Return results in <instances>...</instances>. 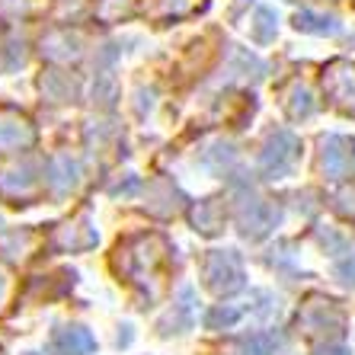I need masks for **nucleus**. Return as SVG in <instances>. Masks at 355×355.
Wrapping results in <instances>:
<instances>
[{
	"instance_id": "39448f33",
	"label": "nucleus",
	"mask_w": 355,
	"mask_h": 355,
	"mask_svg": "<svg viewBox=\"0 0 355 355\" xmlns=\"http://www.w3.org/2000/svg\"><path fill=\"white\" fill-rule=\"evenodd\" d=\"M279 221V211H275L266 198H243L237 208V224H240V234L250 240H259L275 227Z\"/></svg>"
},
{
	"instance_id": "1a4fd4ad",
	"label": "nucleus",
	"mask_w": 355,
	"mask_h": 355,
	"mask_svg": "<svg viewBox=\"0 0 355 355\" xmlns=\"http://www.w3.org/2000/svg\"><path fill=\"white\" fill-rule=\"evenodd\" d=\"M35 141L33 125L13 109H0V150H23Z\"/></svg>"
},
{
	"instance_id": "7ed1b4c3",
	"label": "nucleus",
	"mask_w": 355,
	"mask_h": 355,
	"mask_svg": "<svg viewBox=\"0 0 355 355\" xmlns=\"http://www.w3.org/2000/svg\"><path fill=\"white\" fill-rule=\"evenodd\" d=\"M202 275L211 295L227 297L243 288V263L234 250H211L202 259Z\"/></svg>"
},
{
	"instance_id": "cd10ccee",
	"label": "nucleus",
	"mask_w": 355,
	"mask_h": 355,
	"mask_svg": "<svg viewBox=\"0 0 355 355\" xmlns=\"http://www.w3.org/2000/svg\"><path fill=\"white\" fill-rule=\"evenodd\" d=\"M0 355H3V352H0Z\"/></svg>"
},
{
	"instance_id": "bb28decb",
	"label": "nucleus",
	"mask_w": 355,
	"mask_h": 355,
	"mask_svg": "<svg viewBox=\"0 0 355 355\" xmlns=\"http://www.w3.org/2000/svg\"><path fill=\"white\" fill-rule=\"evenodd\" d=\"M26 355H39V352H26Z\"/></svg>"
},
{
	"instance_id": "ddd939ff",
	"label": "nucleus",
	"mask_w": 355,
	"mask_h": 355,
	"mask_svg": "<svg viewBox=\"0 0 355 355\" xmlns=\"http://www.w3.org/2000/svg\"><path fill=\"white\" fill-rule=\"evenodd\" d=\"M77 180H80V166L67 157V154H61V157L51 160V166H49V186L58 192V196H64V192L74 189Z\"/></svg>"
},
{
	"instance_id": "9d476101",
	"label": "nucleus",
	"mask_w": 355,
	"mask_h": 355,
	"mask_svg": "<svg viewBox=\"0 0 355 355\" xmlns=\"http://www.w3.org/2000/svg\"><path fill=\"white\" fill-rule=\"evenodd\" d=\"M96 227H90V224L83 221H67L61 224L58 231H55V237H51V243H55V250H61V253H80V250H90L96 247Z\"/></svg>"
},
{
	"instance_id": "f257e3e1",
	"label": "nucleus",
	"mask_w": 355,
	"mask_h": 355,
	"mask_svg": "<svg viewBox=\"0 0 355 355\" xmlns=\"http://www.w3.org/2000/svg\"><path fill=\"white\" fill-rule=\"evenodd\" d=\"M164 263H166V243L157 234H138V237L119 243L116 250L119 272L132 285H141V288H150L157 282ZM150 295H154V288H150Z\"/></svg>"
},
{
	"instance_id": "f03ea898",
	"label": "nucleus",
	"mask_w": 355,
	"mask_h": 355,
	"mask_svg": "<svg viewBox=\"0 0 355 355\" xmlns=\"http://www.w3.org/2000/svg\"><path fill=\"white\" fill-rule=\"evenodd\" d=\"M297 327L304 330V336H343L346 333V314L333 297L311 295L297 311Z\"/></svg>"
},
{
	"instance_id": "20e7f679",
	"label": "nucleus",
	"mask_w": 355,
	"mask_h": 355,
	"mask_svg": "<svg viewBox=\"0 0 355 355\" xmlns=\"http://www.w3.org/2000/svg\"><path fill=\"white\" fill-rule=\"evenodd\" d=\"M297 154H301V141L295 138L291 132H275L272 138L266 141V150H263V173L269 180H282V176H288L297 164Z\"/></svg>"
},
{
	"instance_id": "5701e85b",
	"label": "nucleus",
	"mask_w": 355,
	"mask_h": 355,
	"mask_svg": "<svg viewBox=\"0 0 355 355\" xmlns=\"http://www.w3.org/2000/svg\"><path fill=\"white\" fill-rule=\"evenodd\" d=\"M196 7V0H160V13L164 17H182Z\"/></svg>"
},
{
	"instance_id": "2eb2a0df",
	"label": "nucleus",
	"mask_w": 355,
	"mask_h": 355,
	"mask_svg": "<svg viewBox=\"0 0 355 355\" xmlns=\"http://www.w3.org/2000/svg\"><path fill=\"white\" fill-rule=\"evenodd\" d=\"M74 80L67 74H61V71H49V74L42 77V93L49 99H55V103H64V99L74 96Z\"/></svg>"
},
{
	"instance_id": "4468645a",
	"label": "nucleus",
	"mask_w": 355,
	"mask_h": 355,
	"mask_svg": "<svg viewBox=\"0 0 355 355\" xmlns=\"http://www.w3.org/2000/svg\"><path fill=\"white\" fill-rule=\"evenodd\" d=\"M33 240H35L33 231H26V227H19V231H0V257L17 263V259H23L29 253Z\"/></svg>"
},
{
	"instance_id": "dca6fc26",
	"label": "nucleus",
	"mask_w": 355,
	"mask_h": 355,
	"mask_svg": "<svg viewBox=\"0 0 355 355\" xmlns=\"http://www.w3.org/2000/svg\"><path fill=\"white\" fill-rule=\"evenodd\" d=\"M295 26L301 33H311V35H333L339 33V23L333 17H317V13H297L295 17Z\"/></svg>"
},
{
	"instance_id": "a878e982",
	"label": "nucleus",
	"mask_w": 355,
	"mask_h": 355,
	"mask_svg": "<svg viewBox=\"0 0 355 355\" xmlns=\"http://www.w3.org/2000/svg\"><path fill=\"white\" fill-rule=\"evenodd\" d=\"M314 355H352L346 346H339V343H327V346H317Z\"/></svg>"
},
{
	"instance_id": "b1692460",
	"label": "nucleus",
	"mask_w": 355,
	"mask_h": 355,
	"mask_svg": "<svg viewBox=\"0 0 355 355\" xmlns=\"http://www.w3.org/2000/svg\"><path fill=\"white\" fill-rule=\"evenodd\" d=\"M336 279L343 285H355V253L349 259H343V263H336Z\"/></svg>"
},
{
	"instance_id": "6e6552de",
	"label": "nucleus",
	"mask_w": 355,
	"mask_h": 355,
	"mask_svg": "<svg viewBox=\"0 0 355 355\" xmlns=\"http://www.w3.org/2000/svg\"><path fill=\"white\" fill-rule=\"evenodd\" d=\"M323 87L339 109L355 112V67L352 64H333L323 77Z\"/></svg>"
},
{
	"instance_id": "a211bd4d",
	"label": "nucleus",
	"mask_w": 355,
	"mask_h": 355,
	"mask_svg": "<svg viewBox=\"0 0 355 355\" xmlns=\"http://www.w3.org/2000/svg\"><path fill=\"white\" fill-rule=\"evenodd\" d=\"M192 327V317H189V304H180L173 307L170 314L160 320V333L164 336H170V333H186Z\"/></svg>"
},
{
	"instance_id": "393cba45",
	"label": "nucleus",
	"mask_w": 355,
	"mask_h": 355,
	"mask_svg": "<svg viewBox=\"0 0 355 355\" xmlns=\"http://www.w3.org/2000/svg\"><path fill=\"white\" fill-rule=\"evenodd\" d=\"M7 301H10V275H7V269L0 266V311L7 307Z\"/></svg>"
},
{
	"instance_id": "6ab92c4d",
	"label": "nucleus",
	"mask_w": 355,
	"mask_h": 355,
	"mask_svg": "<svg viewBox=\"0 0 355 355\" xmlns=\"http://www.w3.org/2000/svg\"><path fill=\"white\" fill-rule=\"evenodd\" d=\"M240 320V311L231 304H215L211 311L205 314V327L208 330H224V327H234Z\"/></svg>"
},
{
	"instance_id": "f3484780",
	"label": "nucleus",
	"mask_w": 355,
	"mask_h": 355,
	"mask_svg": "<svg viewBox=\"0 0 355 355\" xmlns=\"http://www.w3.org/2000/svg\"><path fill=\"white\" fill-rule=\"evenodd\" d=\"M275 336L272 333H250L243 343H240V355H275Z\"/></svg>"
},
{
	"instance_id": "9b49d317",
	"label": "nucleus",
	"mask_w": 355,
	"mask_h": 355,
	"mask_svg": "<svg viewBox=\"0 0 355 355\" xmlns=\"http://www.w3.org/2000/svg\"><path fill=\"white\" fill-rule=\"evenodd\" d=\"M192 224H196L198 234H208V237L221 234V227H224V202L221 198H205V202H198V205L192 208Z\"/></svg>"
},
{
	"instance_id": "0eeeda50",
	"label": "nucleus",
	"mask_w": 355,
	"mask_h": 355,
	"mask_svg": "<svg viewBox=\"0 0 355 355\" xmlns=\"http://www.w3.org/2000/svg\"><path fill=\"white\" fill-rule=\"evenodd\" d=\"M96 336L87 327H58L49 339V355H93Z\"/></svg>"
},
{
	"instance_id": "aec40b11",
	"label": "nucleus",
	"mask_w": 355,
	"mask_h": 355,
	"mask_svg": "<svg viewBox=\"0 0 355 355\" xmlns=\"http://www.w3.org/2000/svg\"><path fill=\"white\" fill-rule=\"evenodd\" d=\"M288 109H291V116H295V119L311 116V112H314V99H311V90H307V87H295V90H291Z\"/></svg>"
},
{
	"instance_id": "423d86ee",
	"label": "nucleus",
	"mask_w": 355,
	"mask_h": 355,
	"mask_svg": "<svg viewBox=\"0 0 355 355\" xmlns=\"http://www.w3.org/2000/svg\"><path fill=\"white\" fill-rule=\"evenodd\" d=\"M320 166L330 180H343V176H355V141L343 138V135H330L323 138V154Z\"/></svg>"
},
{
	"instance_id": "4be33fe9",
	"label": "nucleus",
	"mask_w": 355,
	"mask_h": 355,
	"mask_svg": "<svg viewBox=\"0 0 355 355\" xmlns=\"http://www.w3.org/2000/svg\"><path fill=\"white\" fill-rule=\"evenodd\" d=\"M333 208H336L339 215L346 218V221H355V186L352 189H343L336 198H333Z\"/></svg>"
},
{
	"instance_id": "f8f14e48",
	"label": "nucleus",
	"mask_w": 355,
	"mask_h": 355,
	"mask_svg": "<svg viewBox=\"0 0 355 355\" xmlns=\"http://www.w3.org/2000/svg\"><path fill=\"white\" fill-rule=\"evenodd\" d=\"M39 189V180L33 176V170L29 166H23V170H7V173H0V196L7 198H29L33 192Z\"/></svg>"
},
{
	"instance_id": "412c9836",
	"label": "nucleus",
	"mask_w": 355,
	"mask_h": 355,
	"mask_svg": "<svg viewBox=\"0 0 355 355\" xmlns=\"http://www.w3.org/2000/svg\"><path fill=\"white\" fill-rule=\"evenodd\" d=\"M253 35H257V42H269L275 35V13L272 10H266V7L257 10V29H253Z\"/></svg>"
}]
</instances>
